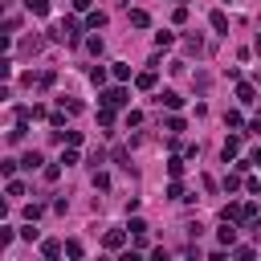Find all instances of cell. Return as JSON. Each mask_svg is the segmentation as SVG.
I'll list each match as a JSON object with an SVG mask.
<instances>
[{
  "mask_svg": "<svg viewBox=\"0 0 261 261\" xmlns=\"http://www.w3.org/2000/svg\"><path fill=\"white\" fill-rule=\"evenodd\" d=\"M29 13H37V17H45V13H49V0H29Z\"/></svg>",
  "mask_w": 261,
  "mask_h": 261,
  "instance_id": "cell-10",
  "label": "cell"
},
{
  "mask_svg": "<svg viewBox=\"0 0 261 261\" xmlns=\"http://www.w3.org/2000/svg\"><path fill=\"white\" fill-rule=\"evenodd\" d=\"M90 82L102 86V82H106V70H102V65H94V70H90Z\"/></svg>",
  "mask_w": 261,
  "mask_h": 261,
  "instance_id": "cell-16",
  "label": "cell"
},
{
  "mask_svg": "<svg viewBox=\"0 0 261 261\" xmlns=\"http://www.w3.org/2000/svg\"><path fill=\"white\" fill-rule=\"evenodd\" d=\"M135 82H139V90H151V86H155V74L147 70V74H139V78H135Z\"/></svg>",
  "mask_w": 261,
  "mask_h": 261,
  "instance_id": "cell-14",
  "label": "cell"
},
{
  "mask_svg": "<svg viewBox=\"0 0 261 261\" xmlns=\"http://www.w3.org/2000/svg\"><path fill=\"white\" fill-rule=\"evenodd\" d=\"M155 45H160V49H172L176 37H172V33H155Z\"/></svg>",
  "mask_w": 261,
  "mask_h": 261,
  "instance_id": "cell-11",
  "label": "cell"
},
{
  "mask_svg": "<svg viewBox=\"0 0 261 261\" xmlns=\"http://www.w3.org/2000/svg\"><path fill=\"white\" fill-rule=\"evenodd\" d=\"M58 163H65V167H74L78 163V151H74V147H70V151H61V160Z\"/></svg>",
  "mask_w": 261,
  "mask_h": 261,
  "instance_id": "cell-18",
  "label": "cell"
},
{
  "mask_svg": "<svg viewBox=\"0 0 261 261\" xmlns=\"http://www.w3.org/2000/svg\"><path fill=\"white\" fill-rule=\"evenodd\" d=\"M65 253H70V257H82V241H65Z\"/></svg>",
  "mask_w": 261,
  "mask_h": 261,
  "instance_id": "cell-19",
  "label": "cell"
},
{
  "mask_svg": "<svg viewBox=\"0 0 261 261\" xmlns=\"http://www.w3.org/2000/svg\"><path fill=\"white\" fill-rule=\"evenodd\" d=\"M122 241H127V233H119V229H110V233H106V249H119Z\"/></svg>",
  "mask_w": 261,
  "mask_h": 261,
  "instance_id": "cell-5",
  "label": "cell"
},
{
  "mask_svg": "<svg viewBox=\"0 0 261 261\" xmlns=\"http://www.w3.org/2000/svg\"><path fill=\"white\" fill-rule=\"evenodd\" d=\"M208 20H212V29H217V33H229V20H224V13H212Z\"/></svg>",
  "mask_w": 261,
  "mask_h": 261,
  "instance_id": "cell-8",
  "label": "cell"
},
{
  "mask_svg": "<svg viewBox=\"0 0 261 261\" xmlns=\"http://www.w3.org/2000/svg\"><path fill=\"white\" fill-rule=\"evenodd\" d=\"M249 163H253V167H261V147H257V151H253V160H249Z\"/></svg>",
  "mask_w": 261,
  "mask_h": 261,
  "instance_id": "cell-21",
  "label": "cell"
},
{
  "mask_svg": "<svg viewBox=\"0 0 261 261\" xmlns=\"http://www.w3.org/2000/svg\"><path fill=\"white\" fill-rule=\"evenodd\" d=\"M102 106H122V102H127V90H122V86H110V90H102Z\"/></svg>",
  "mask_w": 261,
  "mask_h": 261,
  "instance_id": "cell-1",
  "label": "cell"
},
{
  "mask_svg": "<svg viewBox=\"0 0 261 261\" xmlns=\"http://www.w3.org/2000/svg\"><path fill=\"white\" fill-rule=\"evenodd\" d=\"M86 25H90V29H102V25H106V13H90Z\"/></svg>",
  "mask_w": 261,
  "mask_h": 261,
  "instance_id": "cell-12",
  "label": "cell"
},
{
  "mask_svg": "<svg viewBox=\"0 0 261 261\" xmlns=\"http://www.w3.org/2000/svg\"><path fill=\"white\" fill-rule=\"evenodd\" d=\"M41 253L53 261V257H61V245H58V241H45V245H41Z\"/></svg>",
  "mask_w": 261,
  "mask_h": 261,
  "instance_id": "cell-6",
  "label": "cell"
},
{
  "mask_svg": "<svg viewBox=\"0 0 261 261\" xmlns=\"http://www.w3.org/2000/svg\"><path fill=\"white\" fill-rule=\"evenodd\" d=\"M8 196H13V200L25 196V184H20V180H8Z\"/></svg>",
  "mask_w": 261,
  "mask_h": 261,
  "instance_id": "cell-15",
  "label": "cell"
},
{
  "mask_svg": "<svg viewBox=\"0 0 261 261\" xmlns=\"http://www.w3.org/2000/svg\"><path fill=\"white\" fill-rule=\"evenodd\" d=\"M110 74H115L119 82H127V78H131V65H127V61H115V70H110Z\"/></svg>",
  "mask_w": 261,
  "mask_h": 261,
  "instance_id": "cell-7",
  "label": "cell"
},
{
  "mask_svg": "<svg viewBox=\"0 0 261 261\" xmlns=\"http://www.w3.org/2000/svg\"><path fill=\"white\" fill-rule=\"evenodd\" d=\"M20 167H25V172H37L41 167V151H29L25 160H20Z\"/></svg>",
  "mask_w": 261,
  "mask_h": 261,
  "instance_id": "cell-4",
  "label": "cell"
},
{
  "mask_svg": "<svg viewBox=\"0 0 261 261\" xmlns=\"http://www.w3.org/2000/svg\"><path fill=\"white\" fill-rule=\"evenodd\" d=\"M160 102H163V106H167V110H176V106H184V98H180V94H176V90H163V94H160Z\"/></svg>",
  "mask_w": 261,
  "mask_h": 261,
  "instance_id": "cell-3",
  "label": "cell"
},
{
  "mask_svg": "<svg viewBox=\"0 0 261 261\" xmlns=\"http://www.w3.org/2000/svg\"><path fill=\"white\" fill-rule=\"evenodd\" d=\"M217 237H221V245H233V241H237V229H233V224H224Z\"/></svg>",
  "mask_w": 261,
  "mask_h": 261,
  "instance_id": "cell-9",
  "label": "cell"
},
{
  "mask_svg": "<svg viewBox=\"0 0 261 261\" xmlns=\"http://www.w3.org/2000/svg\"><path fill=\"white\" fill-rule=\"evenodd\" d=\"M131 25L135 29H147V13H143V8H135V13H131Z\"/></svg>",
  "mask_w": 261,
  "mask_h": 261,
  "instance_id": "cell-13",
  "label": "cell"
},
{
  "mask_svg": "<svg viewBox=\"0 0 261 261\" xmlns=\"http://www.w3.org/2000/svg\"><path fill=\"white\" fill-rule=\"evenodd\" d=\"M127 229H131V233H135V237H143V233H147V221H139V217H135V221H131V224H127Z\"/></svg>",
  "mask_w": 261,
  "mask_h": 261,
  "instance_id": "cell-17",
  "label": "cell"
},
{
  "mask_svg": "<svg viewBox=\"0 0 261 261\" xmlns=\"http://www.w3.org/2000/svg\"><path fill=\"white\" fill-rule=\"evenodd\" d=\"M90 4H94V0H74V8H78V13H86Z\"/></svg>",
  "mask_w": 261,
  "mask_h": 261,
  "instance_id": "cell-20",
  "label": "cell"
},
{
  "mask_svg": "<svg viewBox=\"0 0 261 261\" xmlns=\"http://www.w3.org/2000/svg\"><path fill=\"white\" fill-rule=\"evenodd\" d=\"M237 151H241V139H224V147H221L224 163H229V160H237Z\"/></svg>",
  "mask_w": 261,
  "mask_h": 261,
  "instance_id": "cell-2",
  "label": "cell"
}]
</instances>
